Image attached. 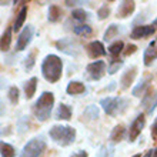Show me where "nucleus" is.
<instances>
[{
    "label": "nucleus",
    "instance_id": "1",
    "mask_svg": "<svg viewBox=\"0 0 157 157\" xmlns=\"http://www.w3.org/2000/svg\"><path fill=\"white\" fill-rule=\"evenodd\" d=\"M41 75L49 83H57L63 75V62L56 54L46 56L41 63Z\"/></svg>",
    "mask_w": 157,
    "mask_h": 157
},
{
    "label": "nucleus",
    "instance_id": "2",
    "mask_svg": "<svg viewBox=\"0 0 157 157\" xmlns=\"http://www.w3.org/2000/svg\"><path fill=\"white\" fill-rule=\"evenodd\" d=\"M54 106V94L52 91H43L33 106V114L39 121H47L52 116Z\"/></svg>",
    "mask_w": 157,
    "mask_h": 157
},
{
    "label": "nucleus",
    "instance_id": "3",
    "mask_svg": "<svg viewBox=\"0 0 157 157\" xmlns=\"http://www.w3.org/2000/svg\"><path fill=\"white\" fill-rule=\"evenodd\" d=\"M50 139L56 143V144L67 147V146L73 144L76 140V128L71 126H62V124H54L49 130Z\"/></svg>",
    "mask_w": 157,
    "mask_h": 157
},
{
    "label": "nucleus",
    "instance_id": "4",
    "mask_svg": "<svg viewBox=\"0 0 157 157\" xmlns=\"http://www.w3.org/2000/svg\"><path fill=\"white\" fill-rule=\"evenodd\" d=\"M100 106L103 107L104 113L109 116H117L120 113H123L127 107V100L121 97H106L100 101Z\"/></svg>",
    "mask_w": 157,
    "mask_h": 157
},
{
    "label": "nucleus",
    "instance_id": "5",
    "mask_svg": "<svg viewBox=\"0 0 157 157\" xmlns=\"http://www.w3.org/2000/svg\"><path fill=\"white\" fill-rule=\"evenodd\" d=\"M46 147L47 144L43 137H34L30 141H27V144L21 149L19 157H39L40 154H43Z\"/></svg>",
    "mask_w": 157,
    "mask_h": 157
},
{
    "label": "nucleus",
    "instance_id": "6",
    "mask_svg": "<svg viewBox=\"0 0 157 157\" xmlns=\"http://www.w3.org/2000/svg\"><path fill=\"white\" fill-rule=\"evenodd\" d=\"M106 69H107V64L103 60H96V62L89 63L86 67L87 77L90 80H100L106 75Z\"/></svg>",
    "mask_w": 157,
    "mask_h": 157
},
{
    "label": "nucleus",
    "instance_id": "7",
    "mask_svg": "<svg viewBox=\"0 0 157 157\" xmlns=\"http://www.w3.org/2000/svg\"><path fill=\"white\" fill-rule=\"evenodd\" d=\"M56 47L62 50L63 53L69 54V56H78L82 52V46L80 43L73 39H62V40L56 41Z\"/></svg>",
    "mask_w": 157,
    "mask_h": 157
},
{
    "label": "nucleus",
    "instance_id": "8",
    "mask_svg": "<svg viewBox=\"0 0 157 157\" xmlns=\"http://www.w3.org/2000/svg\"><path fill=\"white\" fill-rule=\"evenodd\" d=\"M146 126V114H139V116L134 119V121L132 123V126H130V128H128V141L132 143V141H134L137 139V137L141 134V132H143V128H144Z\"/></svg>",
    "mask_w": 157,
    "mask_h": 157
},
{
    "label": "nucleus",
    "instance_id": "9",
    "mask_svg": "<svg viewBox=\"0 0 157 157\" xmlns=\"http://www.w3.org/2000/svg\"><path fill=\"white\" fill-rule=\"evenodd\" d=\"M141 107L146 109L147 114L153 113V110L157 107V91L153 87H149L147 91L144 93L143 99H141Z\"/></svg>",
    "mask_w": 157,
    "mask_h": 157
},
{
    "label": "nucleus",
    "instance_id": "10",
    "mask_svg": "<svg viewBox=\"0 0 157 157\" xmlns=\"http://www.w3.org/2000/svg\"><path fill=\"white\" fill-rule=\"evenodd\" d=\"M33 26H26L25 29L20 32L19 34V39L16 41V52H23V50L30 44V41H32V37H33Z\"/></svg>",
    "mask_w": 157,
    "mask_h": 157
},
{
    "label": "nucleus",
    "instance_id": "11",
    "mask_svg": "<svg viewBox=\"0 0 157 157\" xmlns=\"http://www.w3.org/2000/svg\"><path fill=\"white\" fill-rule=\"evenodd\" d=\"M156 29H154L153 25H143V26H136L133 27L132 33H130V37L134 39V40H141V39H147L150 36H153Z\"/></svg>",
    "mask_w": 157,
    "mask_h": 157
},
{
    "label": "nucleus",
    "instance_id": "12",
    "mask_svg": "<svg viewBox=\"0 0 157 157\" xmlns=\"http://www.w3.org/2000/svg\"><path fill=\"white\" fill-rule=\"evenodd\" d=\"M86 52H87V54H89V57L93 59V60L101 57V56H106V53H107L106 49H104V44L99 40L90 41V43L86 46Z\"/></svg>",
    "mask_w": 157,
    "mask_h": 157
},
{
    "label": "nucleus",
    "instance_id": "13",
    "mask_svg": "<svg viewBox=\"0 0 157 157\" xmlns=\"http://www.w3.org/2000/svg\"><path fill=\"white\" fill-rule=\"evenodd\" d=\"M154 60H157V39H154L149 46L147 49L144 50V54H143V63L144 66H151Z\"/></svg>",
    "mask_w": 157,
    "mask_h": 157
},
{
    "label": "nucleus",
    "instance_id": "14",
    "mask_svg": "<svg viewBox=\"0 0 157 157\" xmlns=\"http://www.w3.org/2000/svg\"><path fill=\"white\" fill-rule=\"evenodd\" d=\"M136 76H137V67L136 66H133V67H130V69H127V70L123 73L121 78H120V87H121L123 90L128 89V87L133 84V82H134Z\"/></svg>",
    "mask_w": 157,
    "mask_h": 157
},
{
    "label": "nucleus",
    "instance_id": "15",
    "mask_svg": "<svg viewBox=\"0 0 157 157\" xmlns=\"http://www.w3.org/2000/svg\"><path fill=\"white\" fill-rule=\"evenodd\" d=\"M136 10V2H121L117 7V17L119 19H127Z\"/></svg>",
    "mask_w": 157,
    "mask_h": 157
},
{
    "label": "nucleus",
    "instance_id": "16",
    "mask_svg": "<svg viewBox=\"0 0 157 157\" xmlns=\"http://www.w3.org/2000/svg\"><path fill=\"white\" fill-rule=\"evenodd\" d=\"M71 30L80 37H89V36L93 34V29L86 23H75L71 26Z\"/></svg>",
    "mask_w": 157,
    "mask_h": 157
},
{
    "label": "nucleus",
    "instance_id": "17",
    "mask_svg": "<svg viewBox=\"0 0 157 157\" xmlns=\"http://www.w3.org/2000/svg\"><path fill=\"white\" fill-rule=\"evenodd\" d=\"M66 91H67V94H70V96H78V94L86 93V86L82 82H70L66 87Z\"/></svg>",
    "mask_w": 157,
    "mask_h": 157
},
{
    "label": "nucleus",
    "instance_id": "18",
    "mask_svg": "<svg viewBox=\"0 0 157 157\" xmlns=\"http://www.w3.org/2000/svg\"><path fill=\"white\" fill-rule=\"evenodd\" d=\"M151 78H153V76L149 75V76H146L143 80H141L139 84H137L134 89H133L132 91V94L134 96V97H139V96H144V90L146 89H149V84L150 82H151Z\"/></svg>",
    "mask_w": 157,
    "mask_h": 157
},
{
    "label": "nucleus",
    "instance_id": "19",
    "mask_svg": "<svg viewBox=\"0 0 157 157\" xmlns=\"http://www.w3.org/2000/svg\"><path fill=\"white\" fill-rule=\"evenodd\" d=\"M71 107L67 106L64 103H60V106L57 107V112H56V120H64V121H69L71 119Z\"/></svg>",
    "mask_w": 157,
    "mask_h": 157
},
{
    "label": "nucleus",
    "instance_id": "20",
    "mask_svg": "<svg viewBox=\"0 0 157 157\" xmlns=\"http://www.w3.org/2000/svg\"><path fill=\"white\" fill-rule=\"evenodd\" d=\"M124 134H126V128H124V126L123 124H117V126H114V128L112 130V133H110V141H112L113 144L120 143V141L124 139Z\"/></svg>",
    "mask_w": 157,
    "mask_h": 157
},
{
    "label": "nucleus",
    "instance_id": "21",
    "mask_svg": "<svg viewBox=\"0 0 157 157\" xmlns=\"http://www.w3.org/2000/svg\"><path fill=\"white\" fill-rule=\"evenodd\" d=\"M36 89H37V77H32L30 80L25 83V97L27 100H30L36 93Z\"/></svg>",
    "mask_w": 157,
    "mask_h": 157
},
{
    "label": "nucleus",
    "instance_id": "22",
    "mask_svg": "<svg viewBox=\"0 0 157 157\" xmlns=\"http://www.w3.org/2000/svg\"><path fill=\"white\" fill-rule=\"evenodd\" d=\"M26 16H27V6H23L20 9V12L17 13L14 25H13V30L14 32H20V29L23 27V25H25V21H26Z\"/></svg>",
    "mask_w": 157,
    "mask_h": 157
},
{
    "label": "nucleus",
    "instance_id": "23",
    "mask_svg": "<svg viewBox=\"0 0 157 157\" xmlns=\"http://www.w3.org/2000/svg\"><path fill=\"white\" fill-rule=\"evenodd\" d=\"M12 32L13 27H9L3 34H2V40H0V50L6 53L9 49H10V44H12Z\"/></svg>",
    "mask_w": 157,
    "mask_h": 157
},
{
    "label": "nucleus",
    "instance_id": "24",
    "mask_svg": "<svg viewBox=\"0 0 157 157\" xmlns=\"http://www.w3.org/2000/svg\"><path fill=\"white\" fill-rule=\"evenodd\" d=\"M62 14H63V10L60 9V6H57V4H50V7H49V16H47L49 21H52V23H56V21H59L60 19H62Z\"/></svg>",
    "mask_w": 157,
    "mask_h": 157
},
{
    "label": "nucleus",
    "instance_id": "25",
    "mask_svg": "<svg viewBox=\"0 0 157 157\" xmlns=\"http://www.w3.org/2000/svg\"><path fill=\"white\" fill-rule=\"evenodd\" d=\"M124 52V43L121 40H116L114 43L109 46V53L112 56V59H119V54Z\"/></svg>",
    "mask_w": 157,
    "mask_h": 157
},
{
    "label": "nucleus",
    "instance_id": "26",
    "mask_svg": "<svg viewBox=\"0 0 157 157\" xmlns=\"http://www.w3.org/2000/svg\"><path fill=\"white\" fill-rule=\"evenodd\" d=\"M37 53H39V50L33 49L29 54H27V57L25 59V69L27 71L32 70V69L34 67V64H36V56H37Z\"/></svg>",
    "mask_w": 157,
    "mask_h": 157
},
{
    "label": "nucleus",
    "instance_id": "27",
    "mask_svg": "<svg viewBox=\"0 0 157 157\" xmlns=\"http://www.w3.org/2000/svg\"><path fill=\"white\" fill-rule=\"evenodd\" d=\"M71 19L78 21V23H84V21L89 19V13L84 12L83 9H76V10H73V13H71Z\"/></svg>",
    "mask_w": 157,
    "mask_h": 157
},
{
    "label": "nucleus",
    "instance_id": "28",
    "mask_svg": "<svg viewBox=\"0 0 157 157\" xmlns=\"http://www.w3.org/2000/svg\"><path fill=\"white\" fill-rule=\"evenodd\" d=\"M117 34H119V26L117 25H110L107 27V30H106V33H104V40L106 41H110L113 40V39L116 37Z\"/></svg>",
    "mask_w": 157,
    "mask_h": 157
},
{
    "label": "nucleus",
    "instance_id": "29",
    "mask_svg": "<svg viewBox=\"0 0 157 157\" xmlns=\"http://www.w3.org/2000/svg\"><path fill=\"white\" fill-rule=\"evenodd\" d=\"M16 156V150L12 144L2 141V157H14Z\"/></svg>",
    "mask_w": 157,
    "mask_h": 157
},
{
    "label": "nucleus",
    "instance_id": "30",
    "mask_svg": "<svg viewBox=\"0 0 157 157\" xmlns=\"http://www.w3.org/2000/svg\"><path fill=\"white\" fill-rule=\"evenodd\" d=\"M83 116L87 117L89 120H96V119H99V109L96 107V106H89V107L84 110Z\"/></svg>",
    "mask_w": 157,
    "mask_h": 157
},
{
    "label": "nucleus",
    "instance_id": "31",
    "mask_svg": "<svg viewBox=\"0 0 157 157\" xmlns=\"http://www.w3.org/2000/svg\"><path fill=\"white\" fill-rule=\"evenodd\" d=\"M7 96H9V100H10V103H12V104H17V103H19V96H20V90H19L16 86H13V87H10V89H9Z\"/></svg>",
    "mask_w": 157,
    "mask_h": 157
},
{
    "label": "nucleus",
    "instance_id": "32",
    "mask_svg": "<svg viewBox=\"0 0 157 157\" xmlns=\"http://www.w3.org/2000/svg\"><path fill=\"white\" fill-rule=\"evenodd\" d=\"M121 66H123V62H121L120 59H112V60H110V66H109V69H107L109 75H114Z\"/></svg>",
    "mask_w": 157,
    "mask_h": 157
},
{
    "label": "nucleus",
    "instance_id": "33",
    "mask_svg": "<svg viewBox=\"0 0 157 157\" xmlns=\"http://www.w3.org/2000/svg\"><path fill=\"white\" fill-rule=\"evenodd\" d=\"M110 16V7L107 6V3H104L101 7L97 10V17H99V20H104V19H107Z\"/></svg>",
    "mask_w": 157,
    "mask_h": 157
},
{
    "label": "nucleus",
    "instance_id": "34",
    "mask_svg": "<svg viewBox=\"0 0 157 157\" xmlns=\"http://www.w3.org/2000/svg\"><path fill=\"white\" fill-rule=\"evenodd\" d=\"M113 156H114V149L112 146H103L100 149L99 154H97V157H113Z\"/></svg>",
    "mask_w": 157,
    "mask_h": 157
},
{
    "label": "nucleus",
    "instance_id": "35",
    "mask_svg": "<svg viewBox=\"0 0 157 157\" xmlns=\"http://www.w3.org/2000/svg\"><path fill=\"white\" fill-rule=\"evenodd\" d=\"M136 50H137V46L136 44H127L123 53H124V56H132V54L136 53Z\"/></svg>",
    "mask_w": 157,
    "mask_h": 157
},
{
    "label": "nucleus",
    "instance_id": "36",
    "mask_svg": "<svg viewBox=\"0 0 157 157\" xmlns=\"http://www.w3.org/2000/svg\"><path fill=\"white\" fill-rule=\"evenodd\" d=\"M151 139L157 140V117L153 121V124H151Z\"/></svg>",
    "mask_w": 157,
    "mask_h": 157
},
{
    "label": "nucleus",
    "instance_id": "37",
    "mask_svg": "<svg viewBox=\"0 0 157 157\" xmlns=\"http://www.w3.org/2000/svg\"><path fill=\"white\" fill-rule=\"evenodd\" d=\"M70 157H89V153H87L86 150H80V151H77V153L71 154Z\"/></svg>",
    "mask_w": 157,
    "mask_h": 157
},
{
    "label": "nucleus",
    "instance_id": "38",
    "mask_svg": "<svg viewBox=\"0 0 157 157\" xmlns=\"http://www.w3.org/2000/svg\"><path fill=\"white\" fill-rule=\"evenodd\" d=\"M82 3V2H69V0H67V2H64V4H66V6H75V4H80Z\"/></svg>",
    "mask_w": 157,
    "mask_h": 157
},
{
    "label": "nucleus",
    "instance_id": "39",
    "mask_svg": "<svg viewBox=\"0 0 157 157\" xmlns=\"http://www.w3.org/2000/svg\"><path fill=\"white\" fill-rule=\"evenodd\" d=\"M143 157H153V150H147V151L143 154Z\"/></svg>",
    "mask_w": 157,
    "mask_h": 157
},
{
    "label": "nucleus",
    "instance_id": "40",
    "mask_svg": "<svg viewBox=\"0 0 157 157\" xmlns=\"http://www.w3.org/2000/svg\"><path fill=\"white\" fill-rule=\"evenodd\" d=\"M153 157H157V147L154 149V151H153Z\"/></svg>",
    "mask_w": 157,
    "mask_h": 157
},
{
    "label": "nucleus",
    "instance_id": "41",
    "mask_svg": "<svg viewBox=\"0 0 157 157\" xmlns=\"http://www.w3.org/2000/svg\"><path fill=\"white\" fill-rule=\"evenodd\" d=\"M133 157H141V154H136V156H133Z\"/></svg>",
    "mask_w": 157,
    "mask_h": 157
}]
</instances>
